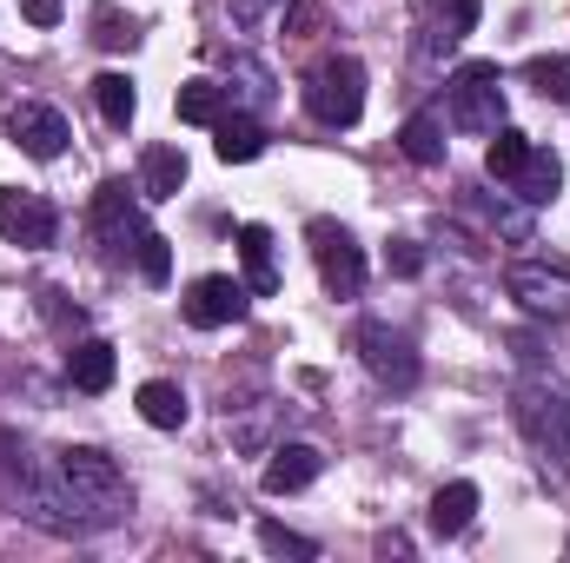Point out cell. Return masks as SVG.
Returning a JSON list of instances; mask_svg holds the SVG:
<instances>
[{
    "label": "cell",
    "instance_id": "obj_25",
    "mask_svg": "<svg viewBox=\"0 0 570 563\" xmlns=\"http://www.w3.org/2000/svg\"><path fill=\"white\" fill-rule=\"evenodd\" d=\"M524 152H531V140H524L518 127H498V134H491V146H484V172H491V179L504 186V179H511V172L524 166Z\"/></svg>",
    "mask_w": 570,
    "mask_h": 563
},
{
    "label": "cell",
    "instance_id": "obj_18",
    "mask_svg": "<svg viewBox=\"0 0 570 563\" xmlns=\"http://www.w3.org/2000/svg\"><path fill=\"white\" fill-rule=\"evenodd\" d=\"M226 100H233L239 113H253V120H259V113L273 107V73H266L253 53H239V60H233V80H226Z\"/></svg>",
    "mask_w": 570,
    "mask_h": 563
},
{
    "label": "cell",
    "instance_id": "obj_1",
    "mask_svg": "<svg viewBox=\"0 0 570 563\" xmlns=\"http://www.w3.org/2000/svg\"><path fill=\"white\" fill-rule=\"evenodd\" d=\"M53 471H60V484H67V504H73L80 531H107V524L127 517V477H120V464H114L107 451L73 444V451L53 457Z\"/></svg>",
    "mask_w": 570,
    "mask_h": 563
},
{
    "label": "cell",
    "instance_id": "obj_28",
    "mask_svg": "<svg viewBox=\"0 0 570 563\" xmlns=\"http://www.w3.org/2000/svg\"><path fill=\"white\" fill-rule=\"evenodd\" d=\"M94 40H100V47H134L140 33H134V20H127L120 7H94Z\"/></svg>",
    "mask_w": 570,
    "mask_h": 563
},
{
    "label": "cell",
    "instance_id": "obj_23",
    "mask_svg": "<svg viewBox=\"0 0 570 563\" xmlns=\"http://www.w3.org/2000/svg\"><path fill=\"white\" fill-rule=\"evenodd\" d=\"M94 100H100V113H107V127H134V113H140V93H134V80L127 73H100L94 80Z\"/></svg>",
    "mask_w": 570,
    "mask_h": 563
},
{
    "label": "cell",
    "instance_id": "obj_30",
    "mask_svg": "<svg viewBox=\"0 0 570 563\" xmlns=\"http://www.w3.org/2000/svg\"><path fill=\"white\" fill-rule=\"evenodd\" d=\"M385 266H392L399 279H419V273H425V246H419V239H392V253H385Z\"/></svg>",
    "mask_w": 570,
    "mask_h": 563
},
{
    "label": "cell",
    "instance_id": "obj_12",
    "mask_svg": "<svg viewBox=\"0 0 570 563\" xmlns=\"http://www.w3.org/2000/svg\"><path fill=\"white\" fill-rule=\"evenodd\" d=\"M504 186H511L524 206H544V199H558V186H564V166H558V152H551V146H531V152H524V166H518Z\"/></svg>",
    "mask_w": 570,
    "mask_h": 563
},
{
    "label": "cell",
    "instance_id": "obj_29",
    "mask_svg": "<svg viewBox=\"0 0 570 563\" xmlns=\"http://www.w3.org/2000/svg\"><path fill=\"white\" fill-rule=\"evenodd\" d=\"M259 544H266L273 557H318V544L298 537V531H285V524H259Z\"/></svg>",
    "mask_w": 570,
    "mask_h": 563
},
{
    "label": "cell",
    "instance_id": "obj_24",
    "mask_svg": "<svg viewBox=\"0 0 570 563\" xmlns=\"http://www.w3.org/2000/svg\"><path fill=\"white\" fill-rule=\"evenodd\" d=\"M399 146H405L412 166H438V159H444V120H438V113H412L405 134H399Z\"/></svg>",
    "mask_w": 570,
    "mask_h": 563
},
{
    "label": "cell",
    "instance_id": "obj_16",
    "mask_svg": "<svg viewBox=\"0 0 570 563\" xmlns=\"http://www.w3.org/2000/svg\"><path fill=\"white\" fill-rule=\"evenodd\" d=\"M213 152H219L226 166H246V159L266 152V127H259L253 113H226V120L213 127Z\"/></svg>",
    "mask_w": 570,
    "mask_h": 563
},
{
    "label": "cell",
    "instance_id": "obj_6",
    "mask_svg": "<svg viewBox=\"0 0 570 563\" xmlns=\"http://www.w3.org/2000/svg\"><path fill=\"white\" fill-rule=\"evenodd\" d=\"M312 253H318V273H325V292H332V298H358V292H365V253L352 246L345 226L312 219Z\"/></svg>",
    "mask_w": 570,
    "mask_h": 563
},
{
    "label": "cell",
    "instance_id": "obj_13",
    "mask_svg": "<svg viewBox=\"0 0 570 563\" xmlns=\"http://www.w3.org/2000/svg\"><path fill=\"white\" fill-rule=\"evenodd\" d=\"M318 471H325L318 444H279L273 464H266V491H273V497H292V491H305Z\"/></svg>",
    "mask_w": 570,
    "mask_h": 563
},
{
    "label": "cell",
    "instance_id": "obj_14",
    "mask_svg": "<svg viewBox=\"0 0 570 563\" xmlns=\"http://www.w3.org/2000/svg\"><path fill=\"white\" fill-rule=\"evenodd\" d=\"M114 372H120V352H114L107 338H80V345L67 352V378H73V392H107Z\"/></svg>",
    "mask_w": 570,
    "mask_h": 563
},
{
    "label": "cell",
    "instance_id": "obj_21",
    "mask_svg": "<svg viewBox=\"0 0 570 563\" xmlns=\"http://www.w3.org/2000/svg\"><path fill=\"white\" fill-rule=\"evenodd\" d=\"M179 186H186V152L179 146H153L140 159V192L146 199H173Z\"/></svg>",
    "mask_w": 570,
    "mask_h": 563
},
{
    "label": "cell",
    "instance_id": "obj_2",
    "mask_svg": "<svg viewBox=\"0 0 570 563\" xmlns=\"http://www.w3.org/2000/svg\"><path fill=\"white\" fill-rule=\"evenodd\" d=\"M511 418L524 431V444L538 451V464L551 477H564L570 471V392L558 378H524L511 392Z\"/></svg>",
    "mask_w": 570,
    "mask_h": 563
},
{
    "label": "cell",
    "instance_id": "obj_7",
    "mask_svg": "<svg viewBox=\"0 0 570 563\" xmlns=\"http://www.w3.org/2000/svg\"><path fill=\"white\" fill-rule=\"evenodd\" d=\"M511 298L531 312V318H570V273L564 266H544V259H524V266H511Z\"/></svg>",
    "mask_w": 570,
    "mask_h": 563
},
{
    "label": "cell",
    "instance_id": "obj_31",
    "mask_svg": "<svg viewBox=\"0 0 570 563\" xmlns=\"http://www.w3.org/2000/svg\"><path fill=\"white\" fill-rule=\"evenodd\" d=\"M233 7V27H266L273 13H285L292 0H226Z\"/></svg>",
    "mask_w": 570,
    "mask_h": 563
},
{
    "label": "cell",
    "instance_id": "obj_32",
    "mask_svg": "<svg viewBox=\"0 0 570 563\" xmlns=\"http://www.w3.org/2000/svg\"><path fill=\"white\" fill-rule=\"evenodd\" d=\"M20 13H27L33 27H60V13H67V0H20Z\"/></svg>",
    "mask_w": 570,
    "mask_h": 563
},
{
    "label": "cell",
    "instance_id": "obj_17",
    "mask_svg": "<svg viewBox=\"0 0 570 563\" xmlns=\"http://www.w3.org/2000/svg\"><path fill=\"white\" fill-rule=\"evenodd\" d=\"M478 27V0H438V13H431L425 27V60L431 53H451V47H464V33Z\"/></svg>",
    "mask_w": 570,
    "mask_h": 563
},
{
    "label": "cell",
    "instance_id": "obj_3",
    "mask_svg": "<svg viewBox=\"0 0 570 563\" xmlns=\"http://www.w3.org/2000/svg\"><path fill=\"white\" fill-rule=\"evenodd\" d=\"M444 100H451L458 134H498L504 127V73H498V60H464L444 80Z\"/></svg>",
    "mask_w": 570,
    "mask_h": 563
},
{
    "label": "cell",
    "instance_id": "obj_9",
    "mask_svg": "<svg viewBox=\"0 0 570 563\" xmlns=\"http://www.w3.org/2000/svg\"><path fill=\"white\" fill-rule=\"evenodd\" d=\"M0 239H13L20 253H47L60 239V213L33 192H0Z\"/></svg>",
    "mask_w": 570,
    "mask_h": 563
},
{
    "label": "cell",
    "instance_id": "obj_26",
    "mask_svg": "<svg viewBox=\"0 0 570 563\" xmlns=\"http://www.w3.org/2000/svg\"><path fill=\"white\" fill-rule=\"evenodd\" d=\"M524 80H531L544 100H570V60L564 53H531V60H524Z\"/></svg>",
    "mask_w": 570,
    "mask_h": 563
},
{
    "label": "cell",
    "instance_id": "obj_10",
    "mask_svg": "<svg viewBox=\"0 0 570 563\" xmlns=\"http://www.w3.org/2000/svg\"><path fill=\"white\" fill-rule=\"evenodd\" d=\"M246 318V279H226V273H206L186 292V325L199 332H219V325H239Z\"/></svg>",
    "mask_w": 570,
    "mask_h": 563
},
{
    "label": "cell",
    "instance_id": "obj_11",
    "mask_svg": "<svg viewBox=\"0 0 570 563\" xmlns=\"http://www.w3.org/2000/svg\"><path fill=\"white\" fill-rule=\"evenodd\" d=\"M94 226L114 239V253H140V213H134V199H127V179H107L100 186V199H94Z\"/></svg>",
    "mask_w": 570,
    "mask_h": 563
},
{
    "label": "cell",
    "instance_id": "obj_5",
    "mask_svg": "<svg viewBox=\"0 0 570 563\" xmlns=\"http://www.w3.org/2000/svg\"><path fill=\"white\" fill-rule=\"evenodd\" d=\"M358 358H365V372H372L379 385H392V392H412V385H419V352H412V338H405L399 325H385V318H365V325H358Z\"/></svg>",
    "mask_w": 570,
    "mask_h": 563
},
{
    "label": "cell",
    "instance_id": "obj_19",
    "mask_svg": "<svg viewBox=\"0 0 570 563\" xmlns=\"http://www.w3.org/2000/svg\"><path fill=\"white\" fill-rule=\"evenodd\" d=\"M471 517H478V484H444L438 497H431V531L438 537H464L471 531Z\"/></svg>",
    "mask_w": 570,
    "mask_h": 563
},
{
    "label": "cell",
    "instance_id": "obj_15",
    "mask_svg": "<svg viewBox=\"0 0 570 563\" xmlns=\"http://www.w3.org/2000/svg\"><path fill=\"white\" fill-rule=\"evenodd\" d=\"M239 259H246V292H259V298L279 292V259H273V233L266 226H239Z\"/></svg>",
    "mask_w": 570,
    "mask_h": 563
},
{
    "label": "cell",
    "instance_id": "obj_8",
    "mask_svg": "<svg viewBox=\"0 0 570 563\" xmlns=\"http://www.w3.org/2000/svg\"><path fill=\"white\" fill-rule=\"evenodd\" d=\"M7 140L20 146L27 159H60V152H67V140H73V127H67V113H60V107L20 100V107L7 113Z\"/></svg>",
    "mask_w": 570,
    "mask_h": 563
},
{
    "label": "cell",
    "instance_id": "obj_22",
    "mask_svg": "<svg viewBox=\"0 0 570 563\" xmlns=\"http://www.w3.org/2000/svg\"><path fill=\"white\" fill-rule=\"evenodd\" d=\"M140 418L153 431H179L186 424V392L173 385V378H146L140 385Z\"/></svg>",
    "mask_w": 570,
    "mask_h": 563
},
{
    "label": "cell",
    "instance_id": "obj_27",
    "mask_svg": "<svg viewBox=\"0 0 570 563\" xmlns=\"http://www.w3.org/2000/svg\"><path fill=\"white\" fill-rule=\"evenodd\" d=\"M140 279L146 285L173 279V239H159V233H146V239H140Z\"/></svg>",
    "mask_w": 570,
    "mask_h": 563
},
{
    "label": "cell",
    "instance_id": "obj_20",
    "mask_svg": "<svg viewBox=\"0 0 570 563\" xmlns=\"http://www.w3.org/2000/svg\"><path fill=\"white\" fill-rule=\"evenodd\" d=\"M173 107H179V120H186V127H219L233 100H226V87H219V80H186V87L173 93Z\"/></svg>",
    "mask_w": 570,
    "mask_h": 563
},
{
    "label": "cell",
    "instance_id": "obj_4",
    "mask_svg": "<svg viewBox=\"0 0 570 563\" xmlns=\"http://www.w3.org/2000/svg\"><path fill=\"white\" fill-rule=\"evenodd\" d=\"M305 107H312V120H325V127H358V113H365V67H358L352 53L325 60V67L305 80Z\"/></svg>",
    "mask_w": 570,
    "mask_h": 563
}]
</instances>
